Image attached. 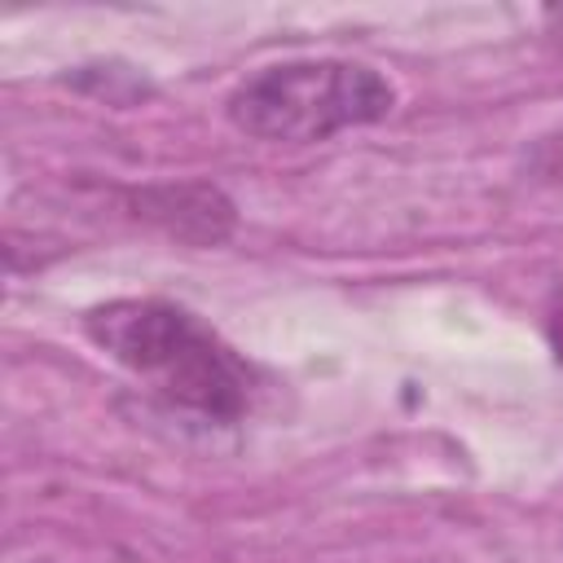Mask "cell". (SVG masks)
I'll return each instance as SVG.
<instances>
[{
    "instance_id": "7a4b0ae2",
    "label": "cell",
    "mask_w": 563,
    "mask_h": 563,
    "mask_svg": "<svg viewBox=\"0 0 563 563\" xmlns=\"http://www.w3.org/2000/svg\"><path fill=\"white\" fill-rule=\"evenodd\" d=\"M396 106L391 79L347 57H295L246 75L229 92V123L260 141H325L343 128L378 123Z\"/></svg>"
},
{
    "instance_id": "6da1fadb",
    "label": "cell",
    "mask_w": 563,
    "mask_h": 563,
    "mask_svg": "<svg viewBox=\"0 0 563 563\" xmlns=\"http://www.w3.org/2000/svg\"><path fill=\"white\" fill-rule=\"evenodd\" d=\"M88 339L132 374L150 378L172 405L207 418H238L251 396L246 365L194 312L163 299H114L84 317Z\"/></svg>"
}]
</instances>
